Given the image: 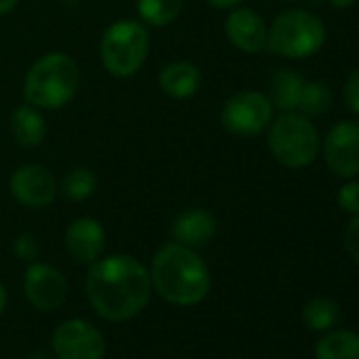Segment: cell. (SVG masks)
Wrapping results in <instances>:
<instances>
[{"label": "cell", "instance_id": "cell-1", "mask_svg": "<svg viewBox=\"0 0 359 359\" xmlns=\"http://www.w3.org/2000/svg\"><path fill=\"white\" fill-rule=\"evenodd\" d=\"M85 292L100 317L108 321H129L140 315L150 300V271L129 254L100 258L87 273Z\"/></svg>", "mask_w": 359, "mask_h": 359}, {"label": "cell", "instance_id": "cell-2", "mask_svg": "<svg viewBox=\"0 0 359 359\" xmlns=\"http://www.w3.org/2000/svg\"><path fill=\"white\" fill-rule=\"evenodd\" d=\"M150 281L158 296L177 306L199 304L212 285V275L205 260L182 243H167L150 264Z\"/></svg>", "mask_w": 359, "mask_h": 359}, {"label": "cell", "instance_id": "cell-3", "mask_svg": "<svg viewBox=\"0 0 359 359\" xmlns=\"http://www.w3.org/2000/svg\"><path fill=\"white\" fill-rule=\"evenodd\" d=\"M81 72L76 62L62 51L36 60L24 79V97L39 110H60L79 91Z\"/></svg>", "mask_w": 359, "mask_h": 359}, {"label": "cell", "instance_id": "cell-4", "mask_svg": "<svg viewBox=\"0 0 359 359\" xmlns=\"http://www.w3.org/2000/svg\"><path fill=\"white\" fill-rule=\"evenodd\" d=\"M325 39V24L315 13L306 9H287L273 20L266 49L287 60H306L319 53Z\"/></svg>", "mask_w": 359, "mask_h": 359}, {"label": "cell", "instance_id": "cell-5", "mask_svg": "<svg viewBox=\"0 0 359 359\" xmlns=\"http://www.w3.org/2000/svg\"><path fill=\"white\" fill-rule=\"evenodd\" d=\"M266 142L273 158L287 169L309 167L321 148L317 127L296 110L281 112L271 121Z\"/></svg>", "mask_w": 359, "mask_h": 359}, {"label": "cell", "instance_id": "cell-6", "mask_svg": "<svg viewBox=\"0 0 359 359\" xmlns=\"http://www.w3.org/2000/svg\"><path fill=\"white\" fill-rule=\"evenodd\" d=\"M150 36L142 22L118 20L106 28L100 41V60L108 74L129 79L140 72L148 57Z\"/></svg>", "mask_w": 359, "mask_h": 359}, {"label": "cell", "instance_id": "cell-7", "mask_svg": "<svg viewBox=\"0 0 359 359\" xmlns=\"http://www.w3.org/2000/svg\"><path fill=\"white\" fill-rule=\"evenodd\" d=\"M273 104L260 91H239L222 106L220 121L226 131L239 137L260 135L273 121Z\"/></svg>", "mask_w": 359, "mask_h": 359}, {"label": "cell", "instance_id": "cell-8", "mask_svg": "<svg viewBox=\"0 0 359 359\" xmlns=\"http://www.w3.org/2000/svg\"><path fill=\"white\" fill-rule=\"evenodd\" d=\"M9 191L20 205L28 210H43L55 201L60 187L55 175L45 165L26 163L11 173Z\"/></svg>", "mask_w": 359, "mask_h": 359}, {"label": "cell", "instance_id": "cell-9", "mask_svg": "<svg viewBox=\"0 0 359 359\" xmlns=\"http://www.w3.org/2000/svg\"><path fill=\"white\" fill-rule=\"evenodd\" d=\"M53 351L57 359H104L106 340L93 323L70 319L53 332Z\"/></svg>", "mask_w": 359, "mask_h": 359}, {"label": "cell", "instance_id": "cell-10", "mask_svg": "<svg viewBox=\"0 0 359 359\" xmlns=\"http://www.w3.org/2000/svg\"><path fill=\"white\" fill-rule=\"evenodd\" d=\"M323 158L338 177L359 175V121L336 123L323 140Z\"/></svg>", "mask_w": 359, "mask_h": 359}, {"label": "cell", "instance_id": "cell-11", "mask_svg": "<svg viewBox=\"0 0 359 359\" xmlns=\"http://www.w3.org/2000/svg\"><path fill=\"white\" fill-rule=\"evenodd\" d=\"M26 298L41 311H53L66 302L68 281L64 273L47 262H32L24 275Z\"/></svg>", "mask_w": 359, "mask_h": 359}, {"label": "cell", "instance_id": "cell-12", "mask_svg": "<svg viewBox=\"0 0 359 359\" xmlns=\"http://www.w3.org/2000/svg\"><path fill=\"white\" fill-rule=\"evenodd\" d=\"M224 32L231 45L243 53H260L262 49H266L269 28L262 15L256 13L254 9L248 7L231 9L224 22Z\"/></svg>", "mask_w": 359, "mask_h": 359}, {"label": "cell", "instance_id": "cell-13", "mask_svg": "<svg viewBox=\"0 0 359 359\" xmlns=\"http://www.w3.org/2000/svg\"><path fill=\"white\" fill-rule=\"evenodd\" d=\"M66 250L68 254L83 264H93L100 260L104 248H106V231L104 226L89 216L76 218L68 229H66Z\"/></svg>", "mask_w": 359, "mask_h": 359}, {"label": "cell", "instance_id": "cell-14", "mask_svg": "<svg viewBox=\"0 0 359 359\" xmlns=\"http://www.w3.org/2000/svg\"><path fill=\"white\" fill-rule=\"evenodd\" d=\"M216 233H218V220L210 210L203 208H193L182 212L171 226L173 241L193 250L205 248L216 237Z\"/></svg>", "mask_w": 359, "mask_h": 359}, {"label": "cell", "instance_id": "cell-15", "mask_svg": "<svg viewBox=\"0 0 359 359\" xmlns=\"http://www.w3.org/2000/svg\"><path fill=\"white\" fill-rule=\"evenodd\" d=\"M203 74L193 62H171L158 74V87L173 100H187L199 93Z\"/></svg>", "mask_w": 359, "mask_h": 359}, {"label": "cell", "instance_id": "cell-16", "mask_svg": "<svg viewBox=\"0 0 359 359\" xmlns=\"http://www.w3.org/2000/svg\"><path fill=\"white\" fill-rule=\"evenodd\" d=\"M9 125H11V133L20 146L34 148V146H41L47 137V121L41 114V110L34 108L32 104L18 106L11 114Z\"/></svg>", "mask_w": 359, "mask_h": 359}, {"label": "cell", "instance_id": "cell-17", "mask_svg": "<svg viewBox=\"0 0 359 359\" xmlns=\"http://www.w3.org/2000/svg\"><path fill=\"white\" fill-rule=\"evenodd\" d=\"M315 359H359V334L351 330L323 334L315 344Z\"/></svg>", "mask_w": 359, "mask_h": 359}, {"label": "cell", "instance_id": "cell-18", "mask_svg": "<svg viewBox=\"0 0 359 359\" xmlns=\"http://www.w3.org/2000/svg\"><path fill=\"white\" fill-rule=\"evenodd\" d=\"M302 85H304V79L296 74L292 68L277 70L271 79V95H269L273 108H279L281 112L296 110Z\"/></svg>", "mask_w": 359, "mask_h": 359}, {"label": "cell", "instance_id": "cell-19", "mask_svg": "<svg viewBox=\"0 0 359 359\" xmlns=\"http://www.w3.org/2000/svg\"><path fill=\"white\" fill-rule=\"evenodd\" d=\"M332 106V91L323 81H304L300 95H298V104L296 110L306 116V118H315V116H323Z\"/></svg>", "mask_w": 359, "mask_h": 359}, {"label": "cell", "instance_id": "cell-20", "mask_svg": "<svg viewBox=\"0 0 359 359\" xmlns=\"http://www.w3.org/2000/svg\"><path fill=\"white\" fill-rule=\"evenodd\" d=\"M182 3L184 0H137V15L142 24L165 28L182 13Z\"/></svg>", "mask_w": 359, "mask_h": 359}, {"label": "cell", "instance_id": "cell-21", "mask_svg": "<svg viewBox=\"0 0 359 359\" xmlns=\"http://www.w3.org/2000/svg\"><path fill=\"white\" fill-rule=\"evenodd\" d=\"M340 317V309L330 298H311L302 309L304 323L315 332H327L336 325Z\"/></svg>", "mask_w": 359, "mask_h": 359}, {"label": "cell", "instance_id": "cell-22", "mask_svg": "<svg viewBox=\"0 0 359 359\" xmlns=\"http://www.w3.org/2000/svg\"><path fill=\"white\" fill-rule=\"evenodd\" d=\"M62 195L70 201H85L89 199L97 189V177L87 167H74L64 175L62 182Z\"/></svg>", "mask_w": 359, "mask_h": 359}, {"label": "cell", "instance_id": "cell-23", "mask_svg": "<svg viewBox=\"0 0 359 359\" xmlns=\"http://www.w3.org/2000/svg\"><path fill=\"white\" fill-rule=\"evenodd\" d=\"M338 205L346 214H359V182L357 180H348L346 184L340 187L338 191Z\"/></svg>", "mask_w": 359, "mask_h": 359}, {"label": "cell", "instance_id": "cell-24", "mask_svg": "<svg viewBox=\"0 0 359 359\" xmlns=\"http://www.w3.org/2000/svg\"><path fill=\"white\" fill-rule=\"evenodd\" d=\"M13 254L20 260L32 262L39 256V239L32 233H20L13 239Z\"/></svg>", "mask_w": 359, "mask_h": 359}, {"label": "cell", "instance_id": "cell-25", "mask_svg": "<svg viewBox=\"0 0 359 359\" xmlns=\"http://www.w3.org/2000/svg\"><path fill=\"white\" fill-rule=\"evenodd\" d=\"M342 95H344V104L359 116V68H355V70L346 76Z\"/></svg>", "mask_w": 359, "mask_h": 359}, {"label": "cell", "instance_id": "cell-26", "mask_svg": "<svg viewBox=\"0 0 359 359\" xmlns=\"http://www.w3.org/2000/svg\"><path fill=\"white\" fill-rule=\"evenodd\" d=\"M344 248L348 256L359 262V214H355L344 229Z\"/></svg>", "mask_w": 359, "mask_h": 359}, {"label": "cell", "instance_id": "cell-27", "mask_svg": "<svg viewBox=\"0 0 359 359\" xmlns=\"http://www.w3.org/2000/svg\"><path fill=\"white\" fill-rule=\"evenodd\" d=\"M208 3L214 7V9H222V11H231L235 7H239L243 0H208Z\"/></svg>", "mask_w": 359, "mask_h": 359}, {"label": "cell", "instance_id": "cell-28", "mask_svg": "<svg viewBox=\"0 0 359 359\" xmlns=\"http://www.w3.org/2000/svg\"><path fill=\"white\" fill-rule=\"evenodd\" d=\"M20 5V0H0V15L11 13Z\"/></svg>", "mask_w": 359, "mask_h": 359}, {"label": "cell", "instance_id": "cell-29", "mask_svg": "<svg viewBox=\"0 0 359 359\" xmlns=\"http://www.w3.org/2000/svg\"><path fill=\"white\" fill-rule=\"evenodd\" d=\"M327 3L334 7V9H348V7H353L357 0H327Z\"/></svg>", "mask_w": 359, "mask_h": 359}, {"label": "cell", "instance_id": "cell-30", "mask_svg": "<svg viewBox=\"0 0 359 359\" xmlns=\"http://www.w3.org/2000/svg\"><path fill=\"white\" fill-rule=\"evenodd\" d=\"M5 309H7V290L3 283H0V315L5 313Z\"/></svg>", "mask_w": 359, "mask_h": 359}, {"label": "cell", "instance_id": "cell-31", "mask_svg": "<svg viewBox=\"0 0 359 359\" xmlns=\"http://www.w3.org/2000/svg\"><path fill=\"white\" fill-rule=\"evenodd\" d=\"M30 359H51V357H49V355H45V353H34Z\"/></svg>", "mask_w": 359, "mask_h": 359}, {"label": "cell", "instance_id": "cell-32", "mask_svg": "<svg viewBox=\"0 0 359 359\" xmlns=\"http://www.w3.org/2000/svg\"><path fill=\"white\" fill-rule=\"evenodd\" d=\"M283 3H290V0H283Z\"/></svg>", "mask_w": 359, "mask_h": 359}]
</instances>
